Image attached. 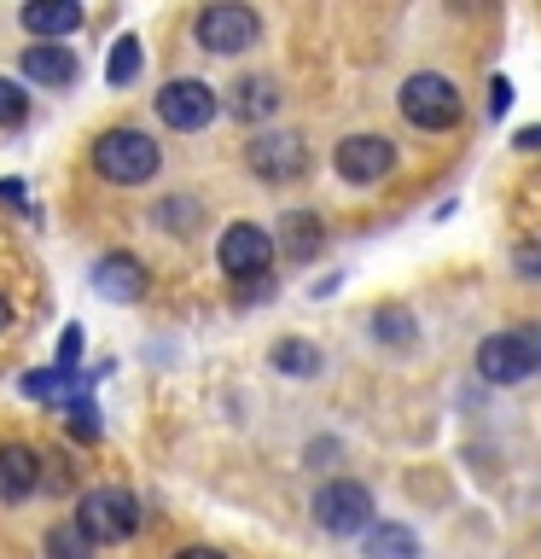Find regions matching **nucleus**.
Listing matches in <instances>:
<instances>
[{"instance_id": "1", "label": "nucleus", "mask_w": 541, "mask_h": 559, "mask_svg": "<svg viewBox=\"0 0 541 559\" xmlns=\"http://www.w3.org/2000/svg\"><path fill=\"white\" fill-rule=\"evenodd\" d=\"M70 524H76L94 548H99V542H105V548H117V542H129L140 524H146V513H140V501L122 484H99V489H87V496L76 501V519H70Z\"/></svg>"}, {"instance_id": "2", "label": "nucleus", "mask_w": 541, "mask_h": 559, "mask_svg": "<svg viewBox=\"0 0 541 559\" xmlns=\"http://www.w3.org/2000/svg\"><path fill=\"white\" fill-rule=\"evenodd\" d=\"M157 164H164V152H157V140L140 134V129H105L94 140V169L105 175V181H117V187L152 181Z\"/></svg>"}, {"instance_id": "3", "label": "nucleus", "mask_w": 541, "mask_h": 559, "mask_svg": "<svg viewBox=\"0 0 541 559\" xmlns=\"http://www.w3.org/2000/svg\"><path fill=\"white\" fill-rule=\"evenodd\" d=\"M478 373H483L489 384L536 379V373H541V321L513 326V332H495V338H483V344H478Z\"/></svg>"}, {"instance_id": "4", "label": "nucleus", "mask_w": 541, "mask_h": 559, "mask_svg": "<svg viewBox=\"0 0 541 559\" xmlns=\"http://www.w3.org/2000/svg\"><path fill=\"white\" fill-rule=\"evenodd\" d=\"M401 117L413 122V129H425V134H443L460 122V87H454L448 76H431V70H419V76L401 82Z\"/></svg>"}, {"instance_id": "5", "label": "nucleus", "mask_w": 541, "mask_h": 559, "mask_svg": "<svg viewBox=\"0 0 541 559\" xmlns=\"http://www.w3.org/2000/svg\"><path fill=\"white\" fill-rule=\"evenodd\" d=\"M314 524L326 536H361L373 524V489L356 478H332L314 489Z\"/></svg>"}, {"instance_id": "6", "label": "nucleus", "mask_w": 541, "mask_h": 559, "mask_svg": "<svg viewBox=\"0 0 541 559\" xmlns=\"http://www.w3.org/2000/svg\"><path fill=\"white\" fill-rule=\"evenodd\" d=\"M216 262H221V274H233V280H262L274 269V234L256 222H233L216 245Z\"/></svg>"}, {"instance_id": "7", "label": "nucleus", "mask_w": 541, "mask_h": 559, "mask_svg": "<svg viewBox=\"0 0 541 559\" xmlns=\"http://www.w3.org/2000/svg\"><path fill=\"white\" fill-rule=\"evenodd\" d=\"M216 87L209 82H192V76H181V82H169L164 94H157V117L169 122V129H181V134H199V129H209L216 122Z\"/></svg>"}, {"instance_id": "8", "label": "nucleus", "mask_w": 541, "mask_h": 559, "mask_svg": "<svg viewBox=\"0 0 541 559\" xmlns=\"http://www.w3.org/2000/svg\"><path fill=\"white\" fill-rule=\"evenodd\" d=\"M262 35V17L251 7H204L199 12V41L209 52H221V59H233V52H244Z\"/></svg>"}, {"instance_id": "9", "label": "nucleus", "mask_w": 541, "mask_h": 559, "mask_svg": "<svg viewBox=\"0 0 541 559\" xmlns=\"http://www.w3.org/2000/svg\"><path fill=\"white\" fill-rule=\"evenodd\" d=\"M244 164H251L256 181H297L309 169V146L297 134H256L244 146Z\"/></svg>"}, {"instance_id": "10", "label": "nucleus", "mask_w": 541, "mask_h": 559, "mask_svg": "<svg viewBox=\"0 0 541 559\" xmlns=\"http://www.w3.org/2000/svg\"><path fill=\"white\" fill-rule=\"evenodd\" d=\"M338 175L344 181H356V187H366V181H384V175L396 169V146L384 134H349V140H338Z\"/></svg>"}, {"instance_id": "11", "label": "nucleus", "mask_w": 541, "mask_h": 559, "mask_svg": "<svg viewBox=\"0 0 541 559\" xmlns=\"http://www.w3.org/2000/svg\"><path fill=\"white\" fill-rule=\"evenodd\" d=\"M17 24H24L35 41H64V35L82 29V7L76 0H29V7L17 12Z\"/></svg>"}, {"instance_id": "12", "label": "nucleus", "mask_w": 541, "mask_h": 559, "mask_svg": "<svg viewBox=\"0 0 541 559\" xmlns=\"http://www.w3.org/2000/svg\"><path fill=\"white\" fill-rule=\"evenodd\" d=\"M41 489V454L29 443H7L0 449V501H24Z\"/></svg>"}, {"instance_id": "13", "label": "nucleus", "mask_w": 541, "mask_h": 559, "mask_svg": "<svg viewBox=\"0 0 541 559\" xmlns=\"http://www.w3.org/2000/svg\"><path fill=\"white\" fill-rule=\"evenodd\" d=\"M94 286H99V297H117V304H134V297L146 292V269H140V257H129V251H111V257H99V269H94Z\"/></svg>"}, {"instance_id": "14", "label": "nucleus", "mask_w": 541, "mask_h": 559, "mask_svg": "<svg viewBox=\"0 0 541 559\" xmlns=\"http://www.w3.org/2000/svg\"><path fill=\"white\" fill-rule=\"evenodd\" d=\"M24 76L41 87H70L76 82V52L64 41H35V47H24Z\"/></svg>"}, {"instance_id": "15", "label": "nucleus", "mask_w": 541, "mask_h": 559, "mask_svg": "<svg viewBox=\"0 0 541 559\" xmlns=\"http://www.w3.org/2000/svg\"><path fill=\"white\" fill-rule=\"evenodd\" d=\"M279 245H286V257H291V262L321 257V245H326L321 216H309V210H286V222H279Z\"/></svg>"}, {"instance_id": "16", "label": "nucleus", "mask_w": 541, "mask_h": 559, "mask_svg": "<svg viewBox=\"0 0 541 559\" xmlns=\"http://www.w3.org/2000/svg\"><path fill=\"white\" fill-rule=\"evenodd\" d=\"M274 111H279V87L268 76H251V82L233 87V117L239 122H262V117H274Z\"/></svg>"}, {"instance_id": "17", "label": "nucleus", "mask_w": 541, "mask_h": 559, "mask_svg": "<svg viewBox=\"0 0 541 559\" xmlns=\"http://www.w3.org/2000/svg\"><path fill=\"white\" fill-rule=\"evenodd\" d=\"M268 361H274V373H286V379H314L321 373V349H314L309 338H279L268 349Z\"/></svg>"}, {"instance_id": "18", "label": "nucleus", "mask_w": 541, "mask_h": 559, "mask_svg": "<svg viewBox=\"0 0 541 559\" xmlns=\"http://www.w3.org/2000/svg\"><path fill=\"white\" fill-rule=\"evenodd\" d=\"M366 559H419V536L408 524H366Z\"/></svg>"}, {"instance_id": "19", "label": "nucleus", "mask_w": 541, "mask_h": 559, "mask_svg": "<svg viewBox=\"0 0 541 559\" xmlns=\"http://www.w3.org/2000/svg\"><path fill=\"white\" fill-rule=\"evenodd\" d=\"M47 559H94V542L64 519V524H52V531H47Z\"/></svg>"}, {"instance_id": "20", "label": "nucleus", "mask_w": 541, "mask_h": 559, "mask_svg": "<svg viewBox=\"0 0 541 559\" xmlns=\"http://www.w3.org/2000/svg\"><path fill=\"white\" fill-rule=\"evenodd\" d=\"M134 76H140V41H134V35H117L111 64H105V82H111V87H129Z\"/></svg>"}, {"instance_id": "21", "label": "nucleus", "mask_w": 541, "mask_h": 559, "mask_svg": "<svg viewBox=\"0 0 541 559\" xmlns=\"http://www.w3.org/2000/svg\"><path fill=\"white\" fill-rule=\"evenodd\" d=\"M24 117H29V94H24V82L0 76V129H17Z\"/></svg>"}, {"instance_id": "22", "label": "nucleus", "mask_w": 541, "mask_h": 559, "mask_svg": "<svg viewBox=\"0 0 541 559\" xmlns=\"http://www.w3.org/2000/svg\"><path fill=\"white\" fill-rule=\"evenodd\" d=\"M373 332H378V338H390V344H413V314L408 309H378Z\"/></svg>"}, {"instance_id": "23", "label": "nucleus", "mask_w": 541, "mask_h": 559, "mask_svg": "<svg viewBox=\"0 0 541 559\" xmlns=\"http://www.w3.org/2000/svg\"><path fill=\"white\" fill-rule=\"evenodd\" d=\"M70 431L87 437V443L99 437V414H94V402H87V396H70Z\"/></svg>"}, {"instance_id": "24", "label": "nucleus", "mask_w": 541, "mask_h": 559, "mask_svg": "<svg viewBox=\"0 0 541 559\" xmlns=\"http://www.w3.org/2000/svg\"><path fill=\"white\" fill-rule=\"evenodd\" d=\"M187 216H204V210H199V204H164V210H157V222H164L169 234H181Z\"/></svg>"}, {"instance_id": "25", "label": "nucleus", "mask_w": 541, "mask_h": 559, "mask_svg": "<svg viewBox=\"0 0 541 559\" xmlns=\"http://www.w3.org/2000/svg\"><path fill=\"white\" fill-rule=\"evenodd\" d=\"M513 262H518V274H530V280H541V245H530V239H524L518 251H513Z\"/></svg>"}, {"instance_id": "26", "label": "nucleus", "mask_w": 541, "mask_h": 559, "mask_svg": "<svg viewBox=\"0 0 541 559\" xmlns=\"http://www.w3.org/2000/svg\"><path fill=\"white\" fill-rule=\"evenodd\" d=\"M506 99H513V87L495 76V82H489V111H506Z\"/></svg>"}, {"instance_id": "27", "label": "nucleus", "mask_w": 541, "mask_h": 559, "mask_svg": "<svg viewBox=\"0 0 541 559\" xmlns=\"http://www.w3.org/2000/svg\"><path fill=\"white\" fill-rule=\"evenodd\" d=\"M518 146L524 152H541V122H536V129H518Z\"/></svg>"}, {"instance_id": "28", "label": "nucleus", "mask_w": 541, "mask_h": 559, "mask_svg": "<svg viewBox=\"0 0 541 559\" xmlns=\"http://www.w3.org/2000/svg\"><path fill=\"white\" fill-rule=\"evenodd\" d=\"M175 559H221V554H216V548H181Z\"/></svg>"}, {"instance_id": "29", "label": "nucleus", "mask_w": 541, "mask_h": 559, "mask_svg": "<svg viewBox=\"0 0 541 559\" xmlns=\"http://www.w3.org/2000/svg\"><path fill=\"white\" fill-rule=\"evenodd\" d=\"M12 326V309H7V297H0V332H7Z\"/></svg>"}]
</instances>
